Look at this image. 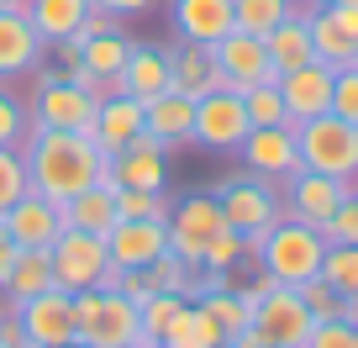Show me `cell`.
Here are the masks:
<instances>
[{
  "label": "cell",
  "instance_id": "31",
  "mask_svg": "<svg viewBox=\"0 0 358 348\" xmlns=\"http://www.w3.org/2000/svg\"><path fill=\"white\" fill-rule=\"evenodd\" d=\"M127 53H132V37H127L122 27H106V32H95V37H85V43H79V64H85L90 74H101L106 85L122 74Z\"/></svg>",
  "mask_w": 358,
  "mask_h": 348
},
{
  "label": "cell",
  "instance_id": "6",
  "mask_svg": "<svg viewBox=\"0 0 358 348\" xmlns=\"http://www.w3.org/2000/svg\"><path fill=\"white\" fill-rule=\"evenodd\" d=\"M37 95L27 101V111H32V127H53V132H90V122H95V95L79 90L74 79L53 74V69L37 64Z\"/></svg>",
  "mask_w": 358,
  "mask_h": 348
},
{
  "label": "cell",
  "instance_id": "49",
  "mask_svg": "<svg viewBox=\"0 0 358 348\" xmlns=\"http://www.w3.org/2000/svg\"><path fill=\"white\" fill-rule=\"evenodd\" d=\"M32 0H0V11H27Z\"/></svg>",
  "mask_w": 358,
  "mask_h": 348
},
{
  "label": "cell",
  "instance_id": "48",
  "mask_svg": "<svg viewBox=\"0 0 358 348\" xmlns=\"http://www.w3.org/2000/svg\"><path fill=\"white\" fill-rule=\"evenodd\" d=\"M343 322L358 327V295H343Z\"/></svg>",
  "mask_w": 358,
  "mask_h": 348
},
{
  "label": "cell",
  "instance_id": "37",
  "mask_svg": "<svg viewBox=\"0 0 358 348\" xmlns=\"http://www.w3.org/2000/svg\"><path fill=\"white\" fill-rule=\"evenodd\" d=\"M27 190H32V185H27V158H22V148H0V216L11 211V201H22Z\"/></svg>",
  "mask_w": 358,
  "mask_h": 348
},
{
  "label": "cell",
  "instance_id": "30",
  "mask_svg": "<svg viewBox=\"0 0 358 348\" xmlns=\"http://www.w3.org/2000/svg\"><path fill=\"white\" fill-rule=\"evenodd\" d=\"M222 343H227V333L216 327V316L201 301H185V312L164 333V348H222Z\"/></svg>",
  "mask_w": 358,
  "mask_h": 348
},
{
  "label": "cell",
  "instance_id": "28",
  "mask_svg": "<svg viewBox=\"0 0 358 348\" xmlns=\"http://www.w3.org/2000/svg\"><path fill=\"white\" fill-rule=\"evenodd\" d=\"M306 27H311V53H316V64H327L332 74L358 64V37L348 32V27L337 22L327 6H316V11L306 16Z\"/></svg>",
  "mask_w": 358,
  "mask_h": 348
},
{
  "label": "cell",
  "instance_id": "45",
  "mask_svg": "<svg viewBox=\"0 0 358 348\" xmlns=\"http://www.w3.org/2000/svg\"><path fill=\"white\" fill-rule=\"evenodd\" d=\"M322 6H327V11H332V16H337V22H343V27H348V32H353V37H358V0H322Z\"/></svg>",
  "mask_w": 358,
  "mask_h": 348
},
{
  "label": "cell",
  "instance_id": "39",
  "mask_svg": "<svg viewBox=\"0 0 358 348\" xmlns=\"http://www.w3.org/2000/svg\"><path fill=\"white\" fill-rule=\"evenodd\" d=\"M295 295H301V306L316 316V322H327V316H343V295L332 291V285L322 280V274H311V280L295 285Z\"/></svg>",
  "mask_w": 358,
  "mask_h": 348
},
{
  "label": "cell",
  "instance_id": "40",
  "mask_svg": "<svg viewBox=\"0 0 358 348\" xmlns=\"http://www.w3.org/2000/svg\"><path fill=\"white\" fill-rule=\"evenodd\" d=\"M301 348H358V327L343 322V316H327V322H311Z\"/></svg>",
  "mask_w": 358,
  "mask_h": 348
},
{
  "label": "cell",
  "instance_id": "22",
  "mask_svg": "<svg viewBox=\"0 0 358 348\" xmlns=\"http://www.w3.org/2000/svg\"><path fill=\"white\" fill-rule=\"evenodd\" d=\"M169 22H174L179 43H222L227 32H232V0H174V11H169Z\"/></svg>",
  "mask_w": 358,
  "mask_h": 348
},
{
  "label": "cell",
  "instance_id": "14",
  "mask_svg": "<svg viewBox=\"0 0 358 348\" xmlns=\"http://www.w3.org/2000/svg\"><path fill=\"white\" fill-rule=\"evenodd\" d=\"M211 53H216V69H222V90H253V85L274 79L264 37H253V32H237L232 27L222 43H211Z\"/></svg>",
  "mask_w": 358,
  "mask_h": 348
},
{
  "label": "cell",
  "instance_id": "3",
  "mask_svg": "<svg viewBox=\"0 0 358 348\" xmlns=\"http://www.w3.org/2000/svg\"><path fill=\"white\" fill-rule=\"evenodd\" d=\"M322 253H327V237L316 232V227L280 216V222L264 232V243H258L253 258H258V270L274 274L280 285H301V280H311V274H322Z\"/></svg>",
  "mask_w": 358,
  "mask_h": 348
},
{
  "label": "cell",
  "instance_id": "46",
  "mask_svg": "<svg viewBox=\"0 0 358 348\" xmlns=\"http://www.w3.org/2000/svg\"><path fill=\"white\" fill-rule=\"evenodd\" d=\"M227 343H232V348H268V343H264V333H258L253 322H248L243 333H232V337H227Z\"/></svg>",
  "mask_w": 358,
  "mask_h": 348
},
{
  "label": "cell",
  "instance_id": "4",
  "mask_svg": "<svg viewBox=\"0 0 358 348\" xmlns=\"http://www.w3.org/2000/svg\"><path fill=\"white\" fill-rule=\"evenodd\" d=\"M295 148H301V169L332 174V180H358V127L343 116L322 111L311 122H295Z\"/></svg>",
  "mask_w": 358,
  "mask_h": 348
},
{
  "label": "cell",
  "instance_id": "24",
  "mask_svg": "<svg viewBox=\"0 0 358 348\" xmlns=\"http://www.w3.org/2000/svg\"><path fill=\"white\" fill-rule=\"evenodd\" d=\"M58 211H64V227L106 237V232L116 227V180H111V174H101V180L90 185V190L69 195V201L58 206Z\"/></svg>",
  "mask_w": 358,
  "mask_h": 348
},
{
  "label": "cell",
  "instance_id": "41",
  "mask_svg": "<svg viewBox=\"0 0 358 348\" xmlns=\"http://www.w3.org/2000/svg\"><path fill=\"white\" fill-rule=\"evenodd\" d=\"M322 237L327 243H353L358 248V195H348V201L322 222Z\"/></svg>",
  "mask_w": 358,
  "mask_h": 348
},
{
  "label": "cell",
  "instance_id": "26",
  "mask_svg": "<svg viewBox=\"0 0 358 348\" xmlns=\"http://www.w3.org/2000/svg\"><path fill=\"white\" fill-rule=\"evenodd\" d=\"M90 11H95L90 0H32L27 22L37 27L43 48H58V43H79V27H85Z\"/></svg>",
  "mask_w": 358,
  "mask_h": 348
},
{
  "label": "cell",
  "instance_id": "12",
  "mask_svg": "<svg viewBox=\"0 0 358 348\" xmlns=\"http://www.w3.org/2000/svg\"><path fill=\"white\" fill-rule=\"evenodd\" d=\"M311 322H316V316L301 306L295 285H274L264 301H253V327L264 333L268 348H301L306 333H311Z\"/></svg>",
  "mask_w": 358,
  "mask_h": 348
},
{
  "label": "cell",
  "instance_id": "44",
  "mask_svg": "<svg viewBox=\"0 0 358 348\" xmlns=\"http://www.w3.org/2000/svg\"><path fill=\"white\" fill-rule=\"evenodd\" d=\"M95 11H111V16H143L153 0H90Z\"/></svg>",
  "mask_w": 358,
  "mask_h": 348
},
{
  "label": "cell",
  "instance_id": "52",
  "mask_svg": "<svg viewBox=\"0 0 358 348\" xmlns=\"http://www.w3.org/2000/svg\"><path fill=\"white\" fill-rule=\"evenodd\" d=\"M158 348H164V343H158Z\"/></svg>",
  "mask_w": 358,
  "mask_h": 348
},
{
  "label": "cell",
  "instance_id": "50",
  "mask_svg": "<svg viewBox=\"0 0 358 348\" xmlns=\"http://www.w3.org/2000/svg\"><path fill=\"white\" fill-rule=\"evenodd\" d=\"M64 348H90V343H79V337H69V343H64Z\"/></svg>",
  "mask_w": 358,
  "mask_h": 348
},
{
  "label": "cell",
  "instance_id": "19",
  "mask_svg": "<svg viewBox=\"0 0 358 348\" xmlns=\"http://www.w3.org/2000/svg\"><path fill=\"white\" fill-rule=\"evenodd\" d=\"M332 79H337V74H332L327 64H316V58L274 79V85H280V95H285V111H290V122H311V116L332 111Z\"/></svg>",
  "mask_w": 358,
  "mask_h": 348
},
{
  "label": "cell",
  "instance_id": "33",
  "mask_svg": "<svg viewBox=\"0 0 358 348\" xmlns=\"http://www.w3.org/2000/svg\"><path fill=\"white\" fill-rule=\"evenodd\" d=\"M169 190H116V222H169Z\"/></svg>",
  "mask_w": 358,
  "mask_h": 348
},
{
  "label": "cell",
  "instance_id": "53",
  "mask_svg": "<svg viewBox=\"0 0 358 348\" xmlns=\"http://www.w3.org/2000/svg\"><path fill=\"white\" fill-rule=\"evenodd\" d=\"M27 348H32V343H27Z\"/></svg>",
  "mask_w": 358,
  "mask_h": 348
},
{
  "label": "cell",
  "instance_id": "16",
  "mask_svg": "<svg viewBox=\"0 0 358 348\" xmlns=\"http://www.w3.org/2000/svg\"><path fill=\"white\" fill-rule=\"evenodd\" d=\"M111 90L132 95V101H153V95L174 90V69H169V48H158V43H132V53H127L122 74L111 79Z\"/></svg>",
  "mask_w": 358,
  "mask_h": 348
},
{
  "label": "cell",
  "instance_id": "11",
  "mask_svg": "<svg viewBox=\"0 0 358 348\" xmlns=\"http://www.w3.org/2000/svg\"><path fill=\"white\" fill-rule=\"evenodd\" d=\"M106 174L116 180V190H169V148L137 132L122 153L106 158Z\"/></svg>",
  "mask_w": 358,
  "mask_h": 348
},
{
  "label": "cell",
  "instance_id": "13",
  "mask_svg": "<svg viewBox=\"0 0 358 348\" xmlns=\"http://www.w3.org/2000/svg\"><path fill=\"white\" fill-rule=\"evenodd\" d=\"M243 164H248V174H258V180H274V185H285L301 169V148H295V122H285V127H253V132L243 137Z\"/></svg>",
  "mask_w": 358,
  "mask_h": 348
},
{
  "label": "cell",
  "instance_id": "34",
  "mask_svg": "<svg viewBox=\"0 0 358 348\" xmlns=\"http://www.w3.org/2000/svg\"><path fill=\"white\" fill-rule=\"evenodd\" d=\"M322 280L337 295H358V248L353 243H327L322 253Z\"/></svg>",
  "mask_w": 358,
  "mask_h": 348
},
{
  "label": "cell",
  "instance_id": "29",
  "mask_svg": "<svg viewBox=\"0 0 358 348\" xmlns=\"http://www.w3.org/2000/svg\"><path fill=\"white\" fill-rule=\"evenodd\" d=\"M264 53H268V64H274V79L280 74H290V69H301V64H311V27H306V16L301 11H290L274 32L264 37Z\"/></svg>",
  "mask_w": 358,
  "mask_h": 348
},
{
  "label": "cell",
  "instance_id": "9",
  "mask_svg": "<svg viewBox=\"0 0 358 348\" xmlns=\"http://www.w3.org/2000/svg\"><path fill=\"white\" fill-rule=\"evenodd\" d=\"M48 258H53V285H58V291H69V295L95 291V285H101V274H106V264H111V253H106V237L74 232V227H64V232L53 237Z\"/></svg>",
  "mask_w": 358,
  "mask_h": 348
},
{
  "label": "cell",
  "instance_id": "10",
  "mask_svg": "<svg viewBox=\"0 0 358 348\" xmlns=\"http://www.w3.org/2000/svg\"><path fill=\"white\" fill-rule=\"evenodd\" d=\"M248 132H253V122H248L243 90H211V95L195 101V143L201 148H211V153H237Z\"/></svg>",
  "mask_w": 358,
  "mask_h": 348
},
{
  "label": "cell",
  "instance_id": "35",
  "mask_svg": "<svg viewBox=\"0 0 358 348\" xmlns=\"http://www.w3.org/2000/svg\"><path fill=\"white\" fill-rule=\"evenodd\" d=\"M27 132H32V111L11 90V79H0V148H22Z\"/></svg>",
  "mask_w": 358,
  "mask_h": 348
},
{
  "label": "cell",
  "instance_id": "15",
  "mask_svg": "<svg viewBox=\"0 0 358 348\" xmlns=\"http://www.w3.org/2000/svg\"><path fill=\"white\" fill-rule=\"evenodd\" d=\"M11 312L22 316L32 348H64L69 337H74V295L58 291V285L43 291V295H32V301H22V306H11Z\"/></svg>",
  "mask_w": 358,
  "mask_h": 348
},
{
  "label": "cell",
  "instance_id": "51",
  "mask_svg": "<svg viewBox=\"0 0 358 348\" xmlns=\"http://www.w3.org/2000/svg\"><path fill=\"white\" fill-rule=\"evenodd\" d=\"M222 348H232V343H222Z\"/></svg>",
  "mask_w": 358,
  "mask_h": 348
},
{
  "label": "cell",
  "instance_id": "23",
  "mask_svg": "<svg viewBox=\"0 0 358 348\" xmlns=\"http://www.w3.org/2000/svg\"><path fill=\"white\" fill-rule=\"evenodd\" d=\"M43 37L37 27L27 22V11H0V79H16V74H32L43 64Z\"/></svg>",
  "mask_w": 358,
  "mask_h": 348
},
{
  "label": "cell",
  "instance_id": "8",
  "mask_svg": "<svg viewBox=\"0 0 358 348\" xmlns=\"http://www.w3.org/2000/svg\"><path fill=\"white\" fill-rule=\"evenodd\" d=\"M348 195H358V180H332V174H316V169H295L290 180L280 185L285 216L316 227V232H322V222L348 201Z\"/></svg>",
  "mask_w": 358,
  "mask_h": 348
},
{
  "label": "cell",
  "instance_id": "17",
  "mask_svg": "<svg viewBox=\"0 0 358 348\" xmlns=\"http://www.w3.org/2000/svg\"><path fill=\"white\" fill-rule=\"evenodd\" d=\"M143 132L158 137L169 153H179L185 143H195V95L164 90L153 101H143Z\"/></svg>",
  "mask_w": 358,
  "mask_h": 348
},
{
  "label": "cell",
  "instance_id": "18",
  "mask_svg": "<svg viewBox=\"0 0 358 348\" xmlns=\"http://www.w3.org/2000/svg\"><path fill=\"white\" fill-rule=\"evenodd\" d=\"M6 222V232H11L16 248H53V237L64 232V211H58V201H48V195L27 190L22 201H11V211L0 216Z\"/></svg>",
  "mask_w": 358,
  "mask_h": 348
},
{
  "label": "cell",
  "instance_id": "2",
  "mask_svg": "<svg viewBox=\"0 0 358 348\" xmlns=\"http://www.w3.org/2000/svg\"><path fill=\"white\" fill-rule=\"evenodd\" d=\"M216 206H222L227 227H232V232H243V248H248V253H258L264 232L285 216L280 185H274V180H258V174H232V180H222V185H216Z\"/></svg>",
  "mask_w": 358,
  "mask_h": 348
},
{
  "label": "cell",
  "instance_id": "43",
  "mask_svg": "<svg viewBox=\"0 0 358 348\" xmlns=\"http://www.w3.org/2000/svg\"><path fill=\"white\" fill-rule=\"evenodd\" d=\"M0 348H27V327L11 306H0Z\"/></svg>",
  "mask_w": 358,
  "mask_h": 348
},
{
  "label": "cell",
  "instance_id": "21",
  "mask_svg": "<svg viewBox=\"0 0 358 348\" xmlns=\"http://www.w3.org/2000/svg\"><path fill=\"white\" fill-rule=\"evenodd\" d=\"M143 132V101H132V95L111 90L101 95V106H95V122H90V137H95V148H101L106 158L122 153L132 137Z\"/></svg>",
  "mask_w": 358,
  "mask_h": 348
},
{
  "label": "cell",
  "instance_id": "20",
  "mask_svg": "<svg viewBox=\"0 0 358 348\" xmlns=\"http://www.w3.org/2000/svg\"><path fill=\"white\" fill-rule=\"evenodd\" d=\"M106 253L122 270H143L169 253V222H116L106 232Z\"/></svg>",
  "mask_w": 358,
  "mask_h": 348
},
{
  "label": "cell",
  "instance_id": "5",
  "mask_svg": "<svg viewBox=\"0 0 358 348\" xmlns=\"http://www.w3.org/2000/svg\"><path fill=\"white\" fill-rule=\"evenodd\" d=\"M74 337L90 348H132L137 306L122 291H79L74 295Z\"/></svg>",
  "mask_w": 358,
  "mask_h": 348
},
{
  "label": "cell",
  "instance_id": "27",
  "mask_svg": "<svg viewBox=\"0 0 358 348\" xmlns=\"http://www.w3.org/2000/svg\"><path fill=\"white\" fill-rule=\"evenodd\" d=\"M43 291H53V258H48V248H16L11 270L0 280L6 306H22V301H32V295H43Z\"/></svg>",
  "mask_w": 358,
  "mask_h": 348
},
{
  "label": "cell",
  "instance_id": "32",
  "mask_svg": "<svg viewBox=\"0 0 358 348\" xmlns=\"http://www.w3.org/2000/svg\"><path fill=\"white\" fill-rule=\"evenodd\" d=\"M290 11H295V0H232L237 32H253V37H268Z\"/></svg>",
  "mask_w": 358,
  "mask_h": 348
},
{
  "label": "cell",
  "instance_id": "7",
  "mask_svg": "<svg viewBox=\"0 0 358 348\" xmlns=\"http://www.w3.org/2000/svg\"><path fill=\"white\" fill-rule=\"evenodd\" d=\"M222 227H227V216H222V206H216V190L185 195V201H174V211H169V253H174L179 264L201 270L206 243H211Z\"/></svg>",
  "mask_w": 358,
  "mask_h": 348
},
{
  "label": "cell",
  "instance_id": "1",
  "mask_svg": "<svg viewBox=\"0 0 358 348\" xmlns=\"http://www.w3.org/2000/svg\"><path fill=\"white\" fill-rule=\"evenodd\" d=\"M27 158V185L37 195L64 206L69 195L90 190V185L106 174V153L95 148L90 132H53V127H32L22 143Z\"/></svg>",
  "mask_w": 358,
  "mask_h": 348
},
{
  "label": "cell",
  "instance_id": "47",
  "mask_svg": "<svg viewBox=\"0 0 358 348\" xmlns=\"http://www.w3.org/2000/svg\"><path fill=\"white\" fill-rule=\"evenodd\" d=\"M11 258H16V243H11V232H6V222H0V280L11 270Z\"/></svg>",
  "mask_w": 358,
  "mask_h": 348
},
{
  "label": "cell",
  "instance_id": "38",
  "mask_svg": "<svg viewBox=\"0 0 358 348\" xmlns=\"http://www.w3.org/2000/svg\"><path fill=\"white\" fill-rule=\"evenodd\" d=\"M248 248H243V232H232V227H222V232L206 243V258H201V270H211V274H232L237 270V258H243Z\"/></svg>",
  "mask_w": 358,
  "mask_h": 348
},
{
  "label": "cell",
  "instance_id": "36",
  "mask_svg": "<svg viewBox=\"0 0 358 348\" xmlns=\"http://www.w3.org/2000/svg\"><path fill=\"white\" fill-rule=\"evenodd\" d=\"M243 106H248V122H253V127H285V122H290L285 95H280V85H274V79H264V85L243 90Z\"/></svg>",
  "mask_w": 358,
  "mask_h": 348
},
{
  "label": "cell",
  "instance_id": "25",
  "mask_svg": "<svg viewBox=\"0 0 358 348\" xmlns=\"http://www.w3.org/2000/svg\"><path fill=\"white\" fill-rule=\"evenodd\" d=\"M169 69H174V90L195 95V101L222 90V69H216V53L206 43H174L169 48Z\"/></svg>",
  "mask_w": 358,
  "mask_h": 348
},
{
  "label": "cell",
  "instance_id": "42",
  "mask_svg": "<svg viewBox=\"0 0 358 348\" xmlns=\"http://www.w3.org/2000/svg\"><path fill=\"white\" fill-rule=\"evenodd\" d=\"M332 116H343V122L358 127V64L337 69V79H332Z\"/></svg>",
  "mask_w": 358,
  "mask_h": 348
}]
</instances>
